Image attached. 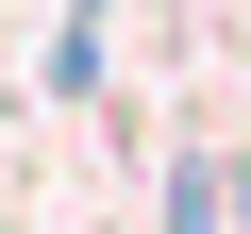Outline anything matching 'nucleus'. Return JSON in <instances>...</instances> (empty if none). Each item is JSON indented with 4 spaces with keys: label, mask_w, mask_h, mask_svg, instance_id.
<instances>
[{
    "label": "nucleus",
    "mask_w": 251,
    "mask_h": 234,
    "mask_svg": "<svg viewBox=\"0 0 251 234\" xmlns=\"http://www.w3.org/2000/svg\"><path fill=\"white\" fill-rule=\"evenodd\" d=\"M168 234H234V151H184L168 167Z\"/></svg>",
    "instance_id": "f257e3e1"
}]
</instances>
